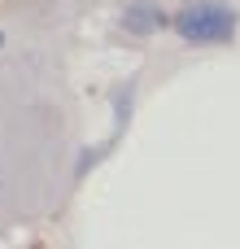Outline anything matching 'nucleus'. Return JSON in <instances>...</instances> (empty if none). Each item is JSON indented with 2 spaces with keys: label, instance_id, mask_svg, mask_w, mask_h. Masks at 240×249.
<instances>
[{
  "label": "nucleus",
  "instance_id": "nucleus-1",
  "mask_svg": "<svg viewBox=\"0 0 240 249\" xmlns=\"http://www.w3.org/2000/svg\"><path fill=\"white\" fill-rule=\"evenodd\" d=\"M171 31L184 44H232L240 31V13L223 0H192L171 18Z\"/></svg>",
  "mask_w": 240,
  "mask_h": 249
},
{
  "label": "nucleus",
  "instance_id": "nucleus-2",
  "mask_svg": "<svg viewBox=\"0 0 240 249\" xmlns=\"http://www.w3.org/2000/svg\"><path fill=\"white\" fill-rule=\"evenodd\" d=\"M171 18H175V13H166V9L153 4V0H131V4L122 9V31H131V35H153V31L171 26Z\"/></svg>",
  "mask_w": 240,
  "mask_h": 249
},
{
  "label": "nucleus",
  "instance_id": "nucleus-3",
  "mask_svg": "<svg viewBox=\"0 0 240 249\" xmlns=\"http://www.w3.org/2000/svg\"><path fill=\"white\" fill-rule=\"evenodd\" d=\"M0 44H4V35H0Z\"/></svg>",
  "mask_w": 240,
  "mask_h": 249
}]
</instances>
